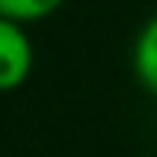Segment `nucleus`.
<instances>
[{
  "label": "nucleus",
  "instance_id": "nucleus-1",
  "mask_svg": "<svg viewBox=\"0 0 157 157\" xmlns=\"http://www.w3.org/2000/svg\"><path fill=\"white\" fill-rule=\"evenodd\" d=\"M32 39L26 26L0 16V93L19 90L32 74Z\"/></svg>",
  "mask_w": 157,
  "mask_h": 157
},
{
  "label": "nucleus",
  "instance_id": "nucleus-2",
  "mask_svg": "<svg viewBox=\"0 0 157 157\" xmlns=\"http://www.w3.org/2000/svg\"><path fill=\"white\" fill-rule=\"evenodd\" d=\"M132 71L147 93L157 96V16H151L135 35L132 45Z\"/></svg>",
  "mask_w": 157,
  "mask_h": 157
},
{
  "label": "nucleus",
  "instance_id": "nucleus-3",
  "mask_svg": "<svg viewBox=\"0 0 157 157\" xmlns=\"http://www.w3.org/2000/svg\"><path fill=\"white\" fill-rule=\"evenodd\" d=\"M67 0H0V16L3 19H13L19 26H29V23H39V19L58 13Z\"/></svg>",
  "mask_w": 157,
  "mask_h": 157
}]
</instances>
